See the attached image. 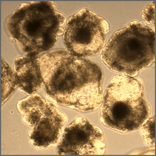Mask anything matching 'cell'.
Listing matches in <instances>:
<instances>
[{
  "label": "cell",
  "instance_id": "obj_1",
  "mask_svg": "<svg viewBox=\"0 0 156 156\" xmlns=\"http://www.w3.org/2000/svg\"><path fill=\"white\" fill-rule=\"evenodd\" d=\"M43 82L48 96L57 104L82 112H92L103 102V74L99 65L65 50L40 58Z\"/></svg>",
  "mask_w": 156,
  "mask_h": 156
},
{
  "label": "cell",
  "instance_id": "obj_2",
  "mask_svg": "<svg viewBox=\"0 0 156 156\" xmlns=\"http://www.w3.org/2000/svg\"><path fill=\"white\" fill-rule=\"evenodd\" d=\"M66 17L57 11L54 2L23 3L12 12L6 23L9 36L25 53L40 54L53 47Z\"/></svg>",
  "mask_w": 156,
  "mask_h": 156
},
{
  "label": "cell",
  "instance_id": "obj_3",
  "mask_svg": "<svg viewBox=\"0 0 156 156\" xmlns=\"http://www.w3.org/2000/svg\"><path fill=\"white\" fill-rule=\"evenodd\" d=\"M101 104V122L119 132L138 129L151 115V106L146 101L142 82L126 75L112 78Z\"/></svg>",
  "mask_w": 156,
  "mask_h": 156
},
{
  "label": "cell",
  "instance_id": "obj_4",
  "mask_svg": "<svg viewBox=\"0 0 156 156\" xmlns=\"http://www.w3.org/2000/svg\"><path fill=\"white\" fill-rule=\"evenodd\" d=\"M101 59L112 71L135 76L155 60V33L143 21H133L115 32Z\"/></svg>",
  "mask_w": 156,
  "mask_h": 156
},
{
  "label": "cell",
  "instance_id": "obj_5",
  "mask_svg": "<svg viewBox=\"0 0 156 156\" xmlns=\"http://www.w3.org/2000/svg\"><path fill=\"white\" fill-rule=\"evenodd\" d=\"M17 108L23 122L31 128L28 134L34 147L44 149L58 141L68 118L54 104L34 94L20 100Z\"/></svg>",
  "mask_w": 156,
  "mask_h": 156
},
{
  "label": "cell",
  "instance_id": "obj_6",
  "mask_svg": "<svg viewBox=\"0 0 156 156\" xmlns=\"http://www.w3.org/2000/svg\"><path fill=\"white\" fill-rule=\"evenodd\" d=\"M109 25L104 18L87 9H82L68 18L63 33L68 51L79 57L100 53L106 45Z\"/></svg>",
  "mask_w": 156,
  "mask_h": 156
},
{
  "label": "cell",
  "instance_id": "obj_7",
  "mask_svg": "<svg viewBox=\"0 0 156 156\" xmlns=\"http://www.w3.org/2000/svg\"><path fill=\"white\" fill-rule=\"evenodd\" d=\"M106 145L101 129L83 117L73 121L65 129L57 147L59 155H101Z\"/></svg>",
  "mask_w": 156,
  "mask_h": 156
},
{
  "label": "cell",
  "instance_id": "obj_8",
  "mask_svg": "<svg viewBox=\"0 0 156 156\" xmlns=\"http://www.w3.org/2000/svg\"><path fill=\"white\" fill-rule=\"evenodd\" d=\"M39 54L30 53L19 56L14 63V71L17 85L21 92L32 94L43 86Z\"/></svg>",
  "mask_w": 156,
  "mask_h": 156
},
{
  "label": "cell",
  "instance_id": "obj_9",
  "mask_svg": "<svg viewBox=\"0 0 156 156\" xmlns=\"http://www.w3.org/2000/svg\"><path fill=\"white\" fill-rule=\"evenodd\" d=\"M17 85L14 71L3 59L1 58V103L5 102L12 95Z\"/></svg>",
  "mask_w": 156,
  "mask_h": 156
},
{
  "label": "cell",
  "instance_id": "obj_10",
  "mask_svg": "<svg viewBox=\"0 0 156 156\" xmlns=\"http://www.w3.org/2000/svg\"><path fill=\"white\" fill-rule=\"evenodd\" d=\"M142 135L147 145H155V118L154 117L146 120L142 126Z\"/></svg>",
  "mask_w": 156,
  "mask_h": 156
},
{
  "label": "cell",
  "instance_id": "obj_11",
  "mask_svg": "<svg viewBox=\"0 0 156 156\" xmlns=\"http://www.w3.org/2000/svg\"><path fill=\"white\" fill-rule=\"evenodd\" d=\"M142 17L146 23L151 25L155 24V1H152L142 11Z\"/></svg>",
  "mask_w": 156,
  "mask_h": 156
}]
</instances>
